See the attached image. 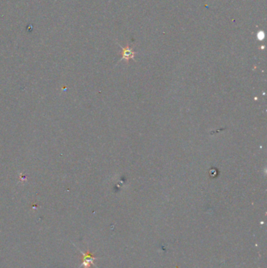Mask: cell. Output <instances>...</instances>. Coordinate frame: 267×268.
<instances>
[{
	"label": "cell",
	"instance_id": "1",
	"mask_svg": "<svg viewBox=\"0 0 267 268\" xmlns=\"http://www.w3.org/2000/svg\"><path fill=\"white\" fill-rule=\"evenodd\" d=\"M133 57H134V53H133V51L131 50V49H129V48L123 49L122 59L128 61L129 59H131V58H133Z\"/></svg>",
	"mask_w": 267,
	"mask_h": 268
}]
</instances>
